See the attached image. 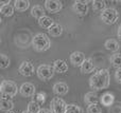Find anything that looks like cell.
Here are the masks:
<instances>
[{"label": "cell", "mask_w": 121, "mask_h": 113, "mask_svg": "<svg viewBox=\"0 0 121 113\" xmlns=\"http://www.w3.org/2000/svg\"><path fill=\"white\" fill-rule=\"evenodd\" d=\"M109 72L107 69H101L97 71L89 78V87L94 91H101L109 86Z\"/></svg>", "instance_id": "1"}, {"label": "cell", "mask_w": 121, "mask_h": 113, "mask_svg": "<svg viewBox=\"0 0 121 113\" xmlns=\"http://www.w3.org/2000/svg\"><path fill=\"white\" fill-rule=\"evenodd\" d=\"M32 47L37 52H45L51 47L50 38L44 33H38L32 38Z\"/></svg>", "instance_id": "2"}, {"label": "cell", "mask_w": 121, "mask_h": 113, "mask_svg": "<svg viewBox=\"0 0 121 113\" xmlns=\"http://www.w3.org/2000/svg\"><path fill=\"white\" fill-rule=\"evenodd\" d=\"M19 89L17 88V85L11 80H2L1 86H0V93H1V98H11V97L16 96Z\"/></svg>", "instance_id": "3"}, {"label": "cell", "mask_w": 121, "mask_h": 113, "mask_svg": "<svg viewBox=\"0 0 121 113\" xmlns=\"http://www.w3.org/2000/svg\"><path fill=\"white\" fill-rule=\"evenodd\" d=\"M100 18L105 24H114L119 19V13L116 8H108L101 13Z\"/></svg>", "instance_id": "4"}, {"label": "cell", "mask_w": 121, "mask_h": 113, "mask_svg": "<svg viewBox=\"0 0 121 113\" xmlns=\"http://www.w3.org/2000/svg\"><path fill=\"white\" fill-rule=\"evenodd\" d=\"M36 73H37V76L40 80L48 82L54 76L55 71L53 69V67H51L49 65H40L36 70Z\"/></svg>", "instance_id": "5"}, {"label": "cell", "mask_w": 121, "mask_h": 113, "mask_svg": "<svg viewBox=\"0 0 121 113\" xmlns=\"http://www.w3.org/2000/svg\"><path fill=\"white\" fill-rule=\"evenodd\" d=\"M67 104L60 97H54L51 101V111L52 113H66Z\"/></svg>", "instance_id": "6"}, {"label": "cell", "mask_w": 121, "mask_h": 113, "mask_svg": "<svg viewBox=\"0 0 121 113\" xmlns=\"http://www.w3.org/2000/svg\"><path fill=\"white\" fill-rule=\"evenodd\" d=\"M35 92H36L35 86H34L33 84H31V82H25V84H22L20 86V88H19V93H20V95L23 97L34 96Z\"/></svg>", "instance_id": "7"}, {"label": "cell", "mask_w": 121, "mask_h": 113, "mask_svg": "<svg viewBox=\"0 0 121 113\" xmlns=\"http://www.w3.org/2000/svg\"><path fill=\"white\" fill-rule=\"evenodd\" d=\"M18 72L20 75L26 76V77H29V76H32L34 73V66L31 61H22L21 65L19 66Z\"/></svg>", "instance_id": "8"}, {"label": "cell", "mask_w": 121, "mask_h": 113, "mask_svg": "<svg viewBox=\"0 0 121 113\" xmlns=\"http://www.w3.org/2000/svg\"><path fill=\"white\" fill-rule=\"evenodd\" d=\"M88 2L89 1H75L72 4V10L74 11L75 14L80 15V16H84L88 13Z\"/></svg>", "instance_id": "9"}, {"label": "cell", "mask_w": 121, "mask_h": 113, "mask_svg": "<svg viewBox=\"0 0 121 113\" xmlns=\"http://www.w3.org/2000/svg\"><path fill=\"white\" fill-rule=\"evenodd\" d=\"M85 60H86V58H85V55H84L83 52L75 51V52L71 53V55H70V62L72 63L73 67H81Z\"/></svg>", "instance_id": "10"}, {"label": "cell", "mask_w": 121, "mask_h": 113, "mask_svg": "<svg viewBox=\"0 0 121 113\" xmlns=\"http://www.w3.org/2000/svg\"><path fill=\"white\" fill-rule=\"evenodd\" d=\"M45 8L50 13H57L63 8V3L57 0H46Z\"/></svg>", "instance_id": "11"}, {"label": "cell", "mask_w": 121, "mask_h": 113, "mask_svg": "<svg viewBox=\"0 0 121 113\" xmlns=\"http://www.w3.org/2000/svg\"><path fill=\"white\" fill-rule=\"evenodd\" d=\"M68 91H69V86L66 82H60L54 84V86H53V92H54V94L59 95V96L66 95L68 93Z\"/></svg>", "instance_id": "12"}, {"label": "cell", "mask_w": 121, "mask_h": 113, "mask_svg": "<svg viewBox=\"0 0 121 113\" xmlns=\"http://www.w3.org/2000/svg\"><path fill=\"white\" fill-rule=\"evenodd\" d=\"M100 103L102 104V106L107 108H111L112 106L115 104V95L113 93L106 92L100 97Z\"/></svg>", "instance_id": "13"}, {"label": "cell", "mask_w": 121, "mask_h": 113, "mask_svg": "<svg viewBox=\"0 0 121 113\" xmlns=\"http://www.w3.org/2000/svg\"><path fill=\"white\" fill-rule=\"evenodd\" d=\"M53 69L56 73L63 74V73H66L68 71V63L66 62L65 60L63 59H56V60L53 62Z\"/></svg>", "instance_id": "14"}, {"label": "cell", "mask_w": 121, "mask_h": 113, "mask_svg": "<svg viewBox=\"0 0 121 113\" xmlns=\"http://www.w3.org/2000/svg\"><path fill=\"white\" fill-rule=\"evenodd\" d=\"M14 12H15V8L13 5H11L9 2L2 3L1 6H0V13H1V15H3V16H5V17L13 16Z\"/></svg>", "instance_id": "15"}, {"label": "cell", "mask_w": 121, "mask_h": 113, "mask_svg": "<svg viewBox=\"0 0 121 113\" xmlns=\"http://www.w3.org/2000/svg\"><path fill=\"white\" fill-rule=\"evenodd\" d=\"M100 99L98 98V95L96 92L91 91V92H87L84 95V101L87 104L88 106L90 105H95V104H98Z\"/></svg>", "instance_id": "16"}, {"label": "cell", "mask_w": 121, "mask_h": 113, "mask_svg": "<svg viewBox=\"0 0 121 113\" xmlns=\"http://www.w3.org/2000/svg\"><path fill=\"white\" fill-rule=\"evenodd\" d=\"M80 69H81V72L83 74H89V73H91V72L95 70V66H94V62H92V60L90 58L86 59V60L83 62V65L80 67Z\"/></svg>", "instance_id": "17"}, {"label": "cell", "mask_w": 121, "mask_h": 113, "mask_svg": "<svg viewBox=\"0 0 121 113\" xmlns=\"http://www.w3.org/2000/svg\"><path fill=\"white\" fill-rule=\"evenodd\" d=\"M14 8L18 12H25L30 8V1H28V0H16L14 2Z\"/></svg>", "instance_id": "18"}, {"label": "cell", "mask_w": 121, "mask_h": 113, "mask_svg": "<svg viewBox=\"0 0 121 113\" xmlns=\"http://www.w3.org/2000/svg\"><path fill=\"white\" fill-rule=\"evenodd\" d=\"M48 34L51 37H60L63 34V27L60 24H59V23H54L48 30Z\"/></svg>", "instance_id": "19"}, {"label": "cell", "mask_w": 121, "mask_h": 113, "mask_svg": "<svg viewBox=\"0 0 121 113\" xmlns=\"http://www.w3.org/2000/svg\"><path fill=\"white\" fill-rule=\"evenodd\" d=\"M31 15L34 18L39 20L40 18L46 16V15H45V8H43L42 5H34L33 8H31Z\"/></svg>", "instance_id": "20"}, {"label": "cell", "mask_w": 121, "mask_h": 113, "mask_svg": "<svg viewBox=\"0 0 121 113\" xmlns=\"http://www.w3.org/2000/svg\"><path fill=\"white\" fill-rule=\"evenodd\" d=\"M13 108H14V103H13L11 99L9 98H1L0 101V109L2 111H13Z\"/></svg>", "instance_id": "21"}, {"label": "cell", "mask_w": 121, "mask_h": 113, "mask_svg": "<svg viewBox=\"0 0 121 113\" xmlns=\"http://www.w3.org/2000/svg\"><path fill=\"white\" fill-rule=\"evenodd\" d=\"M104 47L106 50L111 51V52H117V51L120 49L119 42L115 39H107L104 43Z\"/></svg>", "instance_id": "22"}, {"label": "cell", "mask_w": 121, "mask_h": 113, "mask_svg": "<svg viewBox=\"0 0 121 113\" xmlns=\"http://www.w3.org/2000/svg\"><path fill=\"white\" fill-rule=\"evenodd\" d=\"M38 24H39V27H42L43 29L49 30L53 24H54V21H53V19L50 18L49 16H44L43 18H40L39 20H38Z\"/></svg>", "instance_id": "23"}, {"label": "cell", "mask_w": 121, "mask_h": 113, "mask_svg": "<svg viewBox=\"0 0 121 113\" xmlns=\"http://www.w3.org/2000/svg\"><path fill=\"white\" fill-rule=\"evenodd\" d=\"M111 63L117 70L121 69V53H115L111 56Z\"/></svg>", "instance_id": "24"}, {"label": "cell", "mask_w": 121, "mask_h": 113, "mask_svg": "<svg viewBox=\"0 0 121 113\" xmlns=\"http://www.w3.org/2000/svg\"><path fill=\"white\" fill-rule=\"evenodd\" d=\"M92 8H94L96 12H101L106 10V2L105 1H99V0H95L92 1Z\"/></svg>", "instance_id": "25"}, {"label": "cell", "mask_w": 121, "mask_h": 113, "mask_svg": "<svg viewBox=\"0 0 121 113\" xmlns=\"http://www.w3.org/2000/svg\"><path fill=\"white\" fill-rule=\"evenodd\" d=\"M28 111L30 113H39L40 112V105L37 104L35 101H32L28 104Z\"/></svg>", "instance_id": "26"}, {"label": "cell", "mask_w": 121, "mask_h": 113, "mask_svg": "<svg viewBox=\"0 0 121 113\" xmlns=\"http://www.w3.org/2000/svg\"><path fill=\"white\" fill-rule=\"evenodd\" d=\"M11 65V60L5 54H1L0 55V68L1 69H6L9 68Z\"/></svg>", "instance_id": "27"}, {"label": "cell", "mask_w": 121, "mask_h": 113, "mask_svg": "<svg viewBox=\"0 0 121 113\" xmlns=\"http://www.w3.org/2000/svg\"><path fill=\"white\" fill-rule=\"evenodd\" d=\"M66 113H83L82 109L75 104H70V105L67 106V110Z\"/></svg>", "instance_id": "28"}, {"label": "cell", "mask_w": 121, "mask_h": 113, "mask_svg": "<svg viewBox=\"0 0 121 113\" xmlns=\"http://www.w3.org/2000/svg\"><path fill=\"white\" fill-rule=\"evenodd\" d=\"M87 113H102V109L98 104H95V105H90L87 108Z\"/></svg>", "instance_id": "29"}, {"label": "cell", "mask_w": 121, "mask_h": 113, "mask_svg": "<svg viewBox=\"0 0 121 113\" xmlns=\"http://www.w3.org/2000/svg\"><path fill=\"white\" fill-rule=\"evenodd\" d=\"M34 97H35V99H34V101H35L37 104H39V105L44 104L45 101H46V94H45L44 92L36 93V94L34 95Z\"/></svg>", "instance_id": "30"}, {"label": "cell", "mask_w": 121, "mask_h": 113, "mask_svg": "<svg viewBox=\"0 0 121 113\" xmlns=\"http://www.w3.org/2000/svg\"><path fill=\"white\" fill-rule=\"evenodd\" d=\"M108 113H121V101L114 104L108 109Z\"/></svg>", "instance_id": "31"}, {"label": "cell", "mask_w": 121, "mask_h": 113, "mask_svg": "<svg viewBox=\"0 0 121 113\" xmlns=\"http://www.w3.org/2000/svg\"><path fill=\"white\" fill-rule=\"evenodd\" d=\"M115 78H116V80H117L119 84H121V69H119V70H117V71H116Z\"/></svg>", "instance_id": "32"}, {"label": "cell", "mask_w": 121, "mask_h": 113, "mask_svg": "<svg viewBox=\"0 0 121 113\" xmlns=\"http://www.w3.org/2000/svg\"><path fill=\"white\" fill-rule=\"evenodd\" d=\"M117 36L119 38V40L121 41V24L118 27V30H117Z\"/></svg>", "instance_id": "33"}, {"label": "cell", "mask_w": 121, "mask_h": 113, "mask_svg": "<svg viewBox=\"0 0 121 113\" xmlns=\"http://www.w3.org/2000/svg\"><path fill=\"white\" fill-rule=\"evenodd\" d=\"M39 113H52V111H51L50 109H46V108H43V109L40 110Z\"/></svg>", "instance_id": "34"}, {"label": "cell", "mask_w": 121, "mask_h": 113, "mask_svg": "<svg viewBox=\"0 0 121 113\" xmlns=\"http://www.w3.org/2000/svg\"><path fill=\"white\" fill-rule=\"evenodd\" d=\"M5 113H16V112H14V111H9V112H5Z\"/></svg>", "instance_id": "35"}, {"label": "cell", "mask_w": 121, "mask_h": 113, "mask_svg": "<svg viewBox=\"0 0 121 113\" xmlns=\"http://www.w3.org/2000/svg\"><path fill=\"white\" fill-rule=\"evenodd\" d=\"M22 113H30V112H29V111H28V110H27V111H23Z\"/></svg>", "instance_id": "36"}, {"label": "cell", "mask_w": 121, "mask_h": 113, "mask_svg": "<svg viewBox=\"0 0 121 113\" xmlns=\"http://www.w3.org/2000/svg\"><path fill=\"white\" fill-rule=\"evenodd\" d=\"M118 3H121V0H120V1H118Z\"/></svg>", "instance_id": "37"}]
</instances>
